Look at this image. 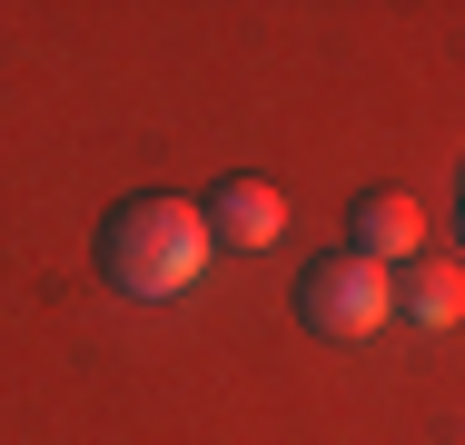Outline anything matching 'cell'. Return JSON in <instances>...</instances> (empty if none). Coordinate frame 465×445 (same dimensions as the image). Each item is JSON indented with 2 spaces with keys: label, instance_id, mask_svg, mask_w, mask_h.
Returning <instances> with one entry per match:
<instances>
[{
  "label": "cell",
  "instance_id": "5b68a950",
  "mask_svg": "<svg viewBox=\"0 0 465 445\" xmlns=\"http://www.w3.org/2000/svg\"><path fill=\"white\" fill-rule=\"evenodd\" d=\"M386 287H396V317H406V327H456L465 317V267H446V258L386 267Z\"/></svg>",
  "mask_w": 465,
  "mask_h": 445
},
{
  "label": "cell",
  "instance_id": "6da1fadb",
  "mask_svg": "<svg viewBox=\"0 0 465 445\" xmlns=\"http://www.w3.org/2000/svg\"><path fill=\"white\" fill-rule=\"evenodd\" d=\"M198 267H208V218L188 208V198H119L109 208V228H99V277L119 287V297H139V307H159V297H188L198 287Z\"/></svg>",
  "mask_w": 465,
  "mask_h": 445
},
{
  "label": "cell",
  "instance_id": "277c9868",
  "mask_svg": "<svg viewBox=\"0 0 465 445\" xmlns=\"http://www.w3.org/2000/svg\"><path fill=\"white\" fill-rule=\"evenodd\" d=\"M347 238H357V258H367V267H386V258L406 267L416 248H426V208H416L406 188H367L357 218H347Z\"/></svg>",
  "mask_w": 465,
  "mask_h": 445
},
{
  "label": "cell",
  "instance_id": "7a4b0ae2",
  "mask_svg": "<svg viewBox=\"0 0 465 445\" xmlns=\"http://www.w3.org/2000/svg\"><path fill=\"white\" fill-rule=\"evenodd\" d=\"M396 317V287H386V267H367L357 248L347 258H317L307 277H297V327H317V337H376Z\"/></svg>",
  "mask_w": 465,
  "mask_h": 445
},
{
  "label": "cell",
  "instance_id": "3957f363",
  "mask_svg": "<svg viewBox=\"0 0 465 445\" xmlns=\"http://www.w3.org/2000/svg\"><path fill=\"white\" fill-rule=\"evenodd\" d=\"M198 218H208V248H218V238H228V248H268V238H278L287 228V198L278 188H268V178H218V188H208V208H198Z\"/></svg>",
  "mask_w": 465,
  "mask_h": 445
}]
</instances>
